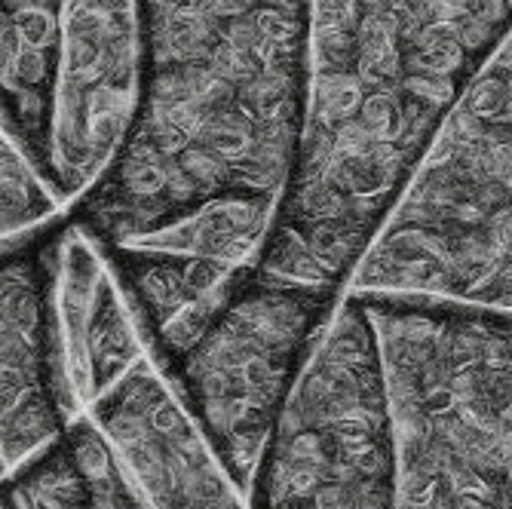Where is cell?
<instances>
[{
    "mask_svg": "<svg viewBox=\"0 0 512 509\" xmlns=\"http://www.w3.org/2000/svg\"><path fill=\"white\" fill-rule=\"evenodd\" d=\"M142 86L77 218L114 264L157 362L258 261L313 99V0H138Z\"/></svg>",
    "mask_w": 512,
    "mask_h": 509,
    "instance_id": "1",
    "label": "cell"
},
{
    "mask_svg": "<svg viewBox=\"0 0 512 509\" xmlns=\"http://www.w3.org/2000/svg\"><path fill=\"white\" fill-rule=\"evenodd\" d=\"M356 298L384 365L396 509H512V310Z\"/></svg>",
    "mask_w": 512,
    "mask_h": 509,
    "instance_id": "2",
    "label": "cell"
},
{
    "mask_svg": "<svg viewBox=\"0 0 512 509\" xmlns=\"http://www.w3.org/2000/svg\"><path fill=\"white\" fill-rule=\"evenodd\" d=\"M344 295L512 310V37L439 123Z\"/></svg>",
    "mask_w": 512,
    "mask_h": 509,
    "instance_id": "3",
    "label": "cell"
},
{
    "mask_svg": "<svg viewBox=\"0 0 512 509\" xmlns=\"http://www.w3.org/2000/svg\"><path fill=\"white\" fill-rule=\"evenodd\" d=\"M249 509H396L384 365L362 298L344 295L261 451Z\"/></svg>",
    "mask_w": 512,
    "mask_h": 509,
    "instance_id": "4",
    "label": "cell"
},
{
    "mask_svg": "<svg viewBox=\"0 0 512 509\" xmlns=\"http://www.w3.org/2000/svg\"><path fill=\"white\" fill-rule=\"evenodd\" d=\"M341 298L249 264L194 341L160 368L243 494Z\"/></svg>",
    "mask_w": 512,
    "mask_h": 509,
    "instance_id": "5",
    "label": "cell"
},
{
    "mask_svg": "<svg viewBox=\"0 0 512 509\" xmlns=\"http://www.w3.org/2000/svg\"><path fill=\"white\" fill-rule=\"evenodd\" d=\"M142 86L138 0H68L50 102L46 181L77 203L120 154Z\"/></svg>",
    "mask_w": 512,
    "mask_h": 509,
    "instance_id": "6",
    "label": "cell"
},
{
    "mask_svg": "<svg viewBox=\"0 0 512 509\" xmlns=\"http://www.w3.org/2000/svg\"><path fill=\"white\" fill-rule=\"evenodd\" d=\"M86 414L154 509H249L151 353L92 399Z\"/></svg>",
    "mask_w": 512,
    "mask_h": 509,
    "instance_id": "7",
    "label": "cell"
},
{
    "mask_svg": "<svg viewBox=\"0 0 512 509\" xmlns=\"http://www.w3.org/2000/svg\"><path fill=\"white\" fill-rule=\"evenodd\" d=\"M83 408L71 390L56 301V237L13 243L4 261V467L59 442Z\"/></svg>",
    "mask_w": 512,
    "mask_h": 509,
    "instance_id": "8",
    "label": "cell"
},
{
    "mask_svg": "<svg viewBox=\"0 0 512 509\" xmlns=\"http://www.w3.org/2000/svg\"><path fill=\"white\" fill-rule=\"evenodd\" d=\"M68 0H4V138L46 169L50 102Z\"/></svg>",
    "mask_w": 512,
    "mask_h": 509,
    "instance_id": "9",
    "label": "cell"
},
{
    "mask_svg": "<svg viewBox=\"0 0 512 509\" xmlns=\"http://www.w3.org/2000/svg\"><path fill=\"white\" fill-rule=\"evenodd\" d=\"M4 488L19 509H92L89 485L68 433L7 476Z\"/></svg>",
    "mask_w": 512,
    "mask_h": 509,
    "instance_id": "10",
    "label": "cell"
},
{
    "mask_svg": "<svg viewBox=\"0 0 512 509\" xmlns=\"http://www.w3.org/2000/svg\"><path fill=\"white\" fill-rule=\"evenodd\" d=\"M68 439L83 467L92 509H154L148 497L132 485V479L120 467L114 448L108 445L105 433L96 427V421H92L86 411L71 421Z\"/></svg>",
    "mask_w": 512,
    "mask_h": 509,
    "instance_id": "11",
    "label": "cell"
},
{
    "mask_svg": "<svg viewBox=\"0 0 512 509\" xmlns=\"http://www.w3.org/2000/svg\"><path fill=\"white\" fill-rule=\"evenodd\" d=\"M62 200L31 157L4 138V237L19 243L25 230H37L59 212Z\"/></svg>",
    "mask_w": 512,
    "mask_h": 509,
    "instance_id": "12",
    "label": "cell"
},
{
    "mask_svg": "<svg viewBox=\"0 0 512 509\" xmlns=\"http://www.w3.org/2000/svg\"><path fill=\"white\" fill-rule=\"evenodd\" d=\"M4 509H19V506H16V500H13V494H10L7 488H4Z\"/></svg>",
    "mask_w": 512,
    "mask_h": 509,
    "instance_id": "13",
    "label": "cell"
}]
</instances>
